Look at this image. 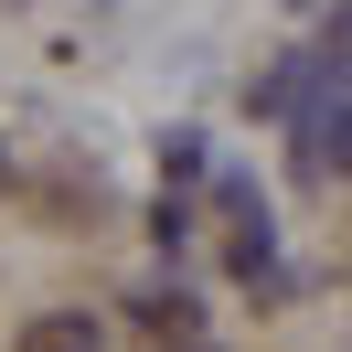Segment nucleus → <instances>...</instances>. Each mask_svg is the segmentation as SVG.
Listing matches in <instances>:
<instances>
[{"label": "nucleus", "mask_w": 352, "mask_h": 352, "mask_svg": "<svg viewBox=\"0 0 352 352\" xmlns=\"http://www.w3.org/2000/svg\"><path fill=\"white\" fill-rule=\"evenodd\" d=\"M22 352H107V331L86 309H43V320H22Z\"/></svg>", "instance_id": "f257e3e1"}, {"label": "nucleus", "mask_w": 352, "mask_h": 352, "mask_svg": "<svg viewBox=\"0 0 352 352\" xmlns=\"http://www.w3.org/2000/svg\"><path fill=\"white\" fill-rule=\"evenodd\" d=\"M309 160H320V171H352V107H320V118H309Z\"/></svg>", "instance_id": "f03ea898"}, {"label": "nucleus", "mask_w": 352, "mask_h": 352, "mask_svg": "<svg viewBox=\"0 0 352 352\" xmlns=\"http://www.w3.org/2000/svg\"><path fill=\"white\" fill-rule=\"evenodd\" d=\"M160 171H171V182H203V139L171 129V139H160Z\"/></svg>", "instance_id": "7ed1b4c3"}, {"label": "nucleus", "mask_w": 352, "mask_h": 352, "mask_svg": "<svg viewBox=\"0 0 352 352\" xmlns=\"http://www.w3.org/2000/svg\"><path fill=\"white\" fill-rule=\"evenodd\" d=\"M150 235H160V245H182V235H192V203H182V192H160V214H150Z\"/></svg>", "instance_id": "20e7f679"}, {"label": "nucleus", "mask_w": 352, "mask_h": 352, "mask_svg": "<svg viewBox=\"0 0 352 352\" xmlns=\"http://www.w3.org/2000/svg\"><path fill=\"white\" fill-rule=\"evenodd\" d=\"M0 192H11V150H0Z\"/></svg>", "instance_id": "39448f33"}]
</instances>
